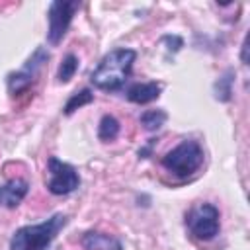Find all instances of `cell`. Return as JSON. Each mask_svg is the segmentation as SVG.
I'll use <instances>...</instances> for the list:
<instances>
[{"instance_id": "cell-7", "label": "cell", "mask_w": 250, "mask_h": 250, "mask_svg": "<svg viewBox=\"0 0 250 250\" xmlns=\"http://www.w3.org/2000/svg\"><path fill=\"white\" fill-rule=\"evenodd\" d=\"M80 8V2H62V0H57V2H51L49 6V27H47V41L51 45H59L61 39L64 37L70 21H72V16L74 12Z\"/></svg>"}, {"instance_id": "cell-17", "label": "cell", "mask_w": 250, "mask_h": 250, "mask_svg": "<svg viewBox=\"0 0 250 250\" xmlns=\"http://www.w3.org/2000/svg\"><path fill=\"white\" fill-rule=\"evenodd\" d=\"M246 49H248V45H246V39H244V41H242V62H244V64H246V61H248V59H246Z\"/></svg>"}, {"instance_id": "cell-2", "label": "cell", "mask_w": 250, "mask_h": 250, "mask_svg": "<svg viewBox=\"0 0 250 250\" xmlns=\"http://www.w3.org/2000/svg\"><path fill=\"white\" fill-rule=\"evenodd\" d=\"M66 221V215L55 213L39 225L20 227L10 238V250H47Z\"/></svg>"}, {"instance_id": "cell-6", "label": "cell", "mask_w": 250, "mask_h": 250, "mask_svg": "<svg viewBox=\"0 0 250 250\" xmlns=\"http://www.w3.org/2000/svg\"><path fill=\"white\" fill-rule=\"evenodd\" d=\"M47 170H49L47 189L53 195H66L80 186V176L76 168L70 166L68 162L59 160L57 156H51L47 160Z\"/></svg>"}, {"instance_id": "cell-4", "label": "cell", "mask_w": 250, "mask_h": 250, "mask_svg": "<svg viewBox=\"0 0 250 250\" xmlns=\"http://www.w3.org/2000/svg\"><path fill=\"white\" fill-rule=\"evenodd\" d=\"M186 225L197 240H211L219 234L221 229L219 209L213 203H199L188 211Z\"/></svg>"}, {"instance_id": "cell-14", "label": "cell", "mask_w": 250, "mask_h": 250, "mask_svg": "<svg viewBox=\"0 0 250 250\" xmlns=\"http://www.w3.org/2000/svg\"><path fill=\"white\" fill-rule=\"evenodd\" d=\"M76 70H78V57L72 55V53L64 55L62 62L59 64V70H57V78H59V82H61V84H66V82L76 74Z\"/></svg>"}, {"instance_id": "cell-13", "label": "cell", "mask_w": 250, "mask_h": 250, "mask_svg": "<svg viewBox=\"0 0 250 250\" xmlns=\"http://www.w3.org/2000/svg\"><path fill=\"white\" fill-rule=\"evenodd\" d=\"M166 119H168V113L164 109H146L141 115V125L146 131H156L166 123Z\"/></svg>"}, {"instance_id": "cell-16", "label": "cell", "mask_w": 250, "mask_h": 250, "mask_svg": "<svg viewBox=\"0 0 250 250\" xmlns=\"http://www.w3.org/2000/svg\"><path fill=\"white\" fill-rule=\"evenodd\" d=\"M152 145H154V141H150V143H148L145 148H141V150H139V156H141V158H146V156L150 154V148H152Z\"/></svg>"}, {"instance_id": "cell-1", "label": "cell", "mask_w": 250, "mask_h": 250, "mask_svg": "<svg viewBox=\"0 0 250 250\" xmlns=\"http://www.w3.org/2000/svg\"><path fill=\"white\" fill-rule=\"evenodd\" d=\"M135 59H137V51L135 49L119 47V49L109 51L100 61V64L92 70L90 82L96 88L105 90V92L119 90L125 84L127 76L131 74V68H133Z\"/></svg>"}, {"instance_id": "cell-5", "label": "cell", "mask_w": 250, "mask_h": 250, "mask_svg": "<svg viewBox=\"0 0 250 250\" xmlns=\"http://www.w3.org/2000/svg\"><path fill=\"white\" fill-rule=\"evenodd\" d=\"M47 61H49L47 49H45V47H37V49L33 51V55L25 61V64H23L20 70L10 72V74L6 76L8 94H10V96H20V94H23V92L35 82V78H37V74H39L43 62H47Z\"/></svg>"}, {"instance_id": "cell-15", "label": "cell", "mask_w": 250, "mask_h": 250, "mask_svg": "<svg viewBox=\"0 0 250 250\" xmlns=\"http://www.w3.org/2000/svg\"><path fill=\"white\" fill-rule=\"evenodd\" d=\"M232 76H234L232 70H227V72L215 82L213 88H215V98H217L219 102H229V100H230V94H232V88H230V86H232V80H234Z\"/></svg>"}, {"instance_id": "cell-3", "label": "cell", "mask_w": 250, "mask_h": 250, "mask_svg": "<svg viewBox=\"0 0 250 250\" xmlns=\"http://www.w3.org/2000/svg\"><path fill=\"white\" fill-rule=\"evenodd\" d=\"M203 158L205 154L201 145L195 139H184L162 156V166L178 178H188L201 168Z\"/></svg>"}, {"instance_id": "cell-12", "label": "cell", "mask_w": 250, "mask_h": 250, "mask_svg": "<svg viewBox=\"0 0 250 250\" xmlns=\"http://www.w3.org/2000/svg\"><path fill=\"white\" fill-rule=\"evenodd\" d=\"M119 121L113 117V115H104L102 119H100V125H98V137H100V141H104V143H107V141H113V139H117V135H119Z\"/></svg>"}, {"instance_id": "cell-8", "label": "cell", "mask_w": 250, "mask_h": 250, "mask_svg": "<svg viewBox=\"0 0 250 250\" xmlns=\"http://www.w3.org/2000/svg\"><path fill=\"white\" fill-rule=\"evenodd\" d=\"M27 189H29V186L25 180H21V178L8 180L6 184L0 186V205L8 207V209L18 207L23 201V197L27 195Z\"/></svg>"}, {"instance_id": "cell-10", "label": "cell", "mask_w": 250, "mask_h": 250, "mask_svg": "<svg viewBox=\"0 0 250 250\" xmlns=\"http://www.w3.org/2000/svg\"><path fill=\"white\" fill-rule=\"evenodd\" d=\"M80 242L86 250H123V244L119 238L105 234V232H98V230L84 232Z\"/></svg>"}, {"instance_id": "cell-11", "label": "cell", "mask_w": 250, "mask_h": 250, "mask_svg": "<svg viewBox=\"0 0 250 250\" xmlns=\"http://www.w3.org/2000/svg\"><path fill=\"white\" fill-rule=\"evenodd\" d=\"M92 102H94V94H92V90L82 88L80 92H74V94L68 98V102L64 104L62 111H64V115H70V113H74L76 109H80L82 105H88V104H92Z\"/></svg>"}, {"instance_id": "cell-9", "label": "cell", "mask_w": 250, "mask_h": 250, "mask_svg": "<svg viewBox=\"0 0 250 250\" xmlns=\"http://www.w3.org/2000/svg\"><path fill=\"white\" fill-rule=\"evenodd\" d=\"M160 92H162L160 82H137L127 88L125 96L133 104H148V102H154L160 96Z\"/></svg>"}]
</instances>
